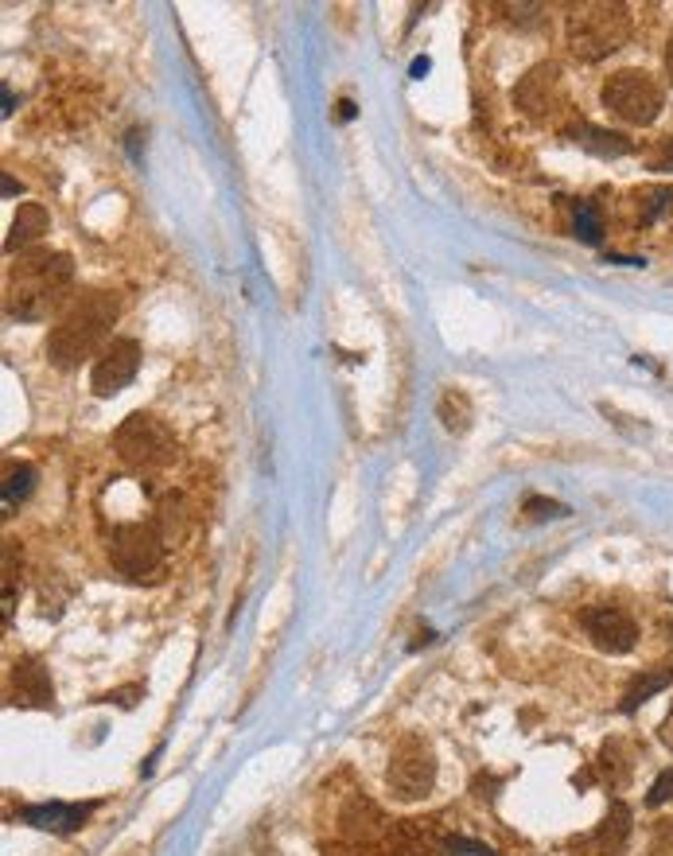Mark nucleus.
<instances>
[{"mask_svg":"<svg viewBox=\"0 0 673 856\" xmlns=\"http://www.w3.org/2000/svg\"><path fill=\"white\" fill-rule=\"evenodd\" d=\"M117 316H121L117 292H106V288L82 292L71 308L63 312V320L51 327V335H47V358L59 370H74L78 362L106 351L109 327L117 323Z\"/></svg>","mask_w":673,"mask_h":856,"instance_id":"f03ea898","label":"nucleus"},{"mask_svg":"<svg viewBox=\"0 0 673 856\" xmlns=\"http://www.w3.org/2000/svg\"><path fill=\"white\" fill-rule=\"evenodd\" d=\"M141 358H144V351L137 339H113L106 351L98 355V362H94V374H90L94 393H98V397L121 393L133 378H137Z\"/></svg>","mask_w":673,"mask_h":856,"instance_id":"1a4fd4ad","label":"nucleus"},{"mask_svg":"<svg viewBox=\"0 0 673 856\" xmlns=\"http://www.w3.org/2000/svg\"><path fill=\"white\" fill-rule=\"evenodd\" d=\"M568 51L580 59V63H600L607 55H615L627 39H631V12L627 4H607V0H592V4H580L572 8L568 16Z\"/></svg>","mask_w":673,"mask_h":856,"instance_id":"7ed1b4c3","label":"nucleus"},{"mask_svg":"<svg viewBox=\"0 0 673 856\" xmlns=\"http://www.w3.org/2000/svg\"><path fill=\"white\" fill-rule=\"evenodd\" d=\"M654 172H673V137H666L662 152L654 156Z\"/></svg>","mask_w":673,"mask_h":856,"instance_id":"bb28decb","label":"nucleus"},{"mask_svg":"<svg viewBox=\"0 0 673 856\" xmlns=\"http://www.w3.org/2000/svg\"><path fill=\"white\" fill-rule=\"evenodd\" d=\"M658 736H662V744H670L673 748V709H670V716L662 720V732H658Z\"/></svg>","mask_w":673,"mask_h":856,"instance_id":"cd10ccee","label":"nucleus"},{"mask_svg":"<svg viewBox=\"0 0 673 856\" xmlns=\"http://www.w3.org/2000/svg\"><path fill=\"white\" fill-rule=\"evenodd\" d=\"M635 203H642V207H638V218H642V222H654V218L673 203V187H662V183L642 187L635 195Z\"/></svg>","mask_w":673,"mask_h":856,"instance_id":"412c9836","label":"nucleus"},{"mask_svg":"<svg viewBox=\"0 0 673 856\" xmlns=\"http://www.w3.org/2000/svg\"><path fill=\"white\" fill-rule=\"evenodd\" d=\"M514 98H518L522 113H530V117H553L557 109L565 106L561 71H557L553 63H541V67L526 71V78H522L518 90H514Z\"/></svg>","mask_w":673,"mask_h":856,"instance_id":"9b49d317","label":"nucleus"},{"mask_svg":"<svg viewBox=\"0 0 673 856\" xmlns=\"http://www.w3.org/2000/svg\"><path fill=\"white\" fill-rule=\"evenodd\" d=\"M600 98L627 125H650L662 113V86L646 71H615L603 82Z\"/></svg>","mask_w":673,"mask_h":856,"instance_id":"39448f33","label":"nucleus"},{"mask_svg":"<svg viewBox=\"0 0 673 856\" xmlns=\"http://www.w3.org/2000/svg\"><path fill=\"white\" fill-rule=\"evenodd\" d=\"M522 510H526L530 518H537V522H541V518H565V514H568L565 502L541 499V495H530V499L522 502Z\"/></svg>","mask_w":673,"mask_h":856,"instance_id":"4be33fe9","label":"nucleus"},{"mask_svg":"<svg viewBox=\"0 0 673 856\" xmlns=\"http://www.w3.org/2000/svg\"><path fill=\"white\" fill-rule=\"evenodd\" d=\"M436 783V755L421 736H405L390 755L386 786L397 802H417Z\"/></svg>","mask_w":673,"mask_h":856,"instance_id":"0eeeda50","label":"nucleus"},{"mask_svg":"<svg viewBox=\"0 0 673 856\" xmlns=\"http://www.w3.org/2000/svg\"><path fill=\"white\" fill-rule=\"evenodd\" d=\"M600 759H603V775H607V783H611V786H619L623 779H627V767L615 759V744H607Z\"/></svg>","mask_w":673,"mask_h":856,"instance_id":"393cba45","label":"nucleus"},{"mask_svg":"<svg viewBox=\"0 0 673 856\" xmlns=\"http://www.w3.org/2000/svg\"><path fill=\"white\" fill-rule=\"evenodd\" d=\"M137 697H144V689H141V685H129V689H117V693H109L106 701H117V705H125V709H129V705H137Z\"/></svg>","mask_w":673,"mask_h":856,"instance_id":"a878e982","label":"nucleus"},{"mask_svg":"<svg viewBox=\"0 0 673 856\" xmlns=\"http://www.w3.org/2000/svg\"><path fill=\"white\" fill-rule=\"evenodd\" d=\"M666 71H670V82H673V36L666 43Z\"/></svg>","mask_w":673,"mask_h":856,"instance_id":"c756f323","label":"nucleus"},{"mask_svg":"<svg viewBox=\"0 0 673 856\" xmlns=\"http://www.w3.org/2000/svg\"><path fill=\"white\" fill-rule=\"evenodd\" d=\"M8 701L20 709H51L55 701V685L47 666L36 658H20L12 662V678H8Z\"/></svg>","mask_w":673,"mask_h":856,"instance_id":"f8f14e48","label":"nucleus"},{"mask_svg":"<svg viewBox=\"0 0 673 856\" xmlns=\"http://www.w3.org/2000/svg\"><path fill=\"white\" fill-rule=\"evenodd\" d=\"M436 413H440V421L448 432H467L471 425V401L463 397V390H444L440 393V405H436Z\"/></svg>","mask_w":673,"mask_h":856,"instance_id":"6ab92c4d","label":"nucleus"},{"mask_svg":"<svg viewBox=\"0 0 673 856\" xmlns=\"http://www.w3.org/2000/svg\"><path fill=\"white\" fill-rule=\"evenodd\" d=\"M572 230H576V238L580 242H588V246H596L603 238V218L596 211V203H588V199H576V207H572Z\"/></svg>","mask_w":673,"mask_h":856,"instance_id":"aec40b11","label":"nucleus"},{"mask_svg":"<svg viewBox=\"0 0 673 856\" xmlns=\"http://www.w3.org/2000/svg\"><path fill=\"white\" fill-rule=\"evenodd\" d=\"M36 491V467L28 464H16L4 471V514H12V506L28 499Z\"/></svg>","mask_w":673,"mask_h":856,"instance_id":"a211bd4d","label":"nucleus"},{"mask_svg":"<svg viewBox=\"0 0 673 856\" xmlns=\"http://www.w3.org/2000/svg\"><path fill=\"white\" fill-rule=\"evenodd\" d=\"M444 853H467V856H495V849L479 845V841H467V837H444Z\"/></svg>","mask_w":673,"mask_h":856,"instance_id":"b1692460","label":"nucleus"},{"mask_svg":"<svg viewBox=\"0 0 673 856\" xmlns=\"http://www.w3.org/2000/svg\"><path fill=\"white\" fill-rule=\"evenodd\" d=\"M673 685V670L670 666H654V670H642L631 685H627V693H623V713H635L638 705H646L650 697H658L662 689H670Z\"/></svg>","mask_w":673,"mask_h":856,"instance_id":"f3484780","label":"nucleus"},{"mask_svg":"<svg viewBox=\"0 0 673 856\" xmlns=\"http://www.w3.org/2000/svg\"><path fill=\"white\" fill-rule=\"evenodd\" d=\"M390 825L393 821H386V814H382L370 798H362V794H355V798L343 806V814H339V833H343V841H347L355 853H374Z\"/></svg>","mask_w":673,"mask_h":856,"instance_id":"9d476101","label":"nucleus"},{"mask_svg":"<svg viewBox=\"0 0 673 856\" xmlns=\"http://www.w3.org/2000/svg\"><path fill=\"white\" fill-rule=\"evenodd\" d=\"M568 137L580 144V148H588V152H596V156H611V160L631 152V141H627V137H619V133H611V129H600V125H588V121L568 125Z\"/></svg>","mask_w":673,"mask_h":856,"instance_id":"dca6fc26","label":"nucleus"},{"mask_svg":"<svg viewBox=\"0 0 673 856\" xmlns=\"http://www.w3.org/2000/svg\"><path fill=\"white\" fill-rule=\"evenodd\" d=\"M627 837H631V810L623 806V802H611V810H607V818L603 825L584 841L588 849H596V856H615L623 845H627Z\"/></svg>","mask_w":673,"mask_h":856,"instance_id":"4468645a","label":"nucleus"},{"mask_svg":"<svg viewBox=\"0 0 673 856\" xmlns=\"http://www.w3.org/2000/svg\"><path fill=\"white\" fill-rule=\"evenodd\" d=\"M90 814H94V802H86V806L43 802V806H24V814H20V818L28 821V825H36V829H47V833H74V829H82V825H86Z\"/></svg>","mask_w":673,"mask_h":856,"instance_id":"ddd939ff","label":"nucleus"},{"mask_svg":"<svg viewBox=\"0 0 673 856\" xmlns=\"http://www.w3.org/2000/svg\"><path fill=\"white\" fill-rule=\"evenodd\" d=\"M113 452L121 464L137 467V471H156L176 460V436L168 432L164 421H156L148 413H133L113 432Z\"/></svg>","mask_w":673,"mask_h":856,"instance_id":"20e7f679","label":"nucleus"},{"mask_svg":"<svg viewBox=\"0 0 673 856\" xmlns=\"http://www.w3.org/2000/svg\"><path fill=\"white\" fill-rule=\"evenodd\" d=\"M47 226H51V218L47 211L39 207V203H24L16 218H12V230H8V242H4V250L16 253V250H28L32 242H39L43 234H47Z\"/></svg>","mask_w":673,"mask_h":856,"instance_id":"2eb2a0df","label":"nucleus"},{"mask_svg":"<svg viewBox=\"0 0 673 856\" xmlns=\"http://www.w3.org/2000/svg\"><path fill=\"white\" fill-rule=\"evenodd\" d=\"M74 285V261L67 253L36 250L24 253L12 273H8V296H4V312L12 320L36 323L47 320L51 312H59L71 296Z\"/></svg>","mask_w":673,"mask_h":856,"instance_id":"f257e3e1","label":"nucleus"},{"mask_svg":"<svg viewBox=\"0 0 673 856\" xmlns=\"http://www.w3.org/2000/svg\"><path fill=\"white\" fill-rule=\"evenodd\" d=\"M580 627H584V635L592 639V646L603 650V654H631L638 646V623L627 611H619V607H607V604L588 607V611L580 615Z\"/></svg>","mask_w":673,"mask_h":856,"instance_id":"6e6552de","label":"nucleus"},{"mask_svg":"<svg viewBox=\"0 0 673 856\" xmlns=\"http://www.w3.org/2000/svg\"><path fill=\"white\" fill-rule=\"evenodd\" d=\"M670 798H673V767H670V771H662V775L654 779L650 794H646V806H666Z\"/></svg>","mask_w":673,"mask_h":856,"instance_id":"5701e85b","label":"nucleus"},{"mask_svg":"<svg viewBox=\"0 0 673 856\" xmlns=\"http://www.w3.org/2000/svg\"><path fill=\"white\" fill-rule=\"evenodd\" d=\"M109 561L113 569L129 580H141L148 572L160 569L164 561V537L156 534V526L148 522H125L109 530Z\"/></svg>","mask_w":673,"mask_h":856,"instance_id":"423d86ee","label":"nucleus"},{"mask_svg":"<svg viewBox=\"0 0 673 856\" xmlns=\"http://www.w3.org/2000/svg\"><path fill=\"white\" fill-rule=\"evenodd\" d=\"M0 187H4V195H20V183H16L12 176H4V183H0Z\"/></svg>","mask_w":673,"mask_h":856,"instance_id":"c85d7f7f","label":"nucleus"}]
</instances>
